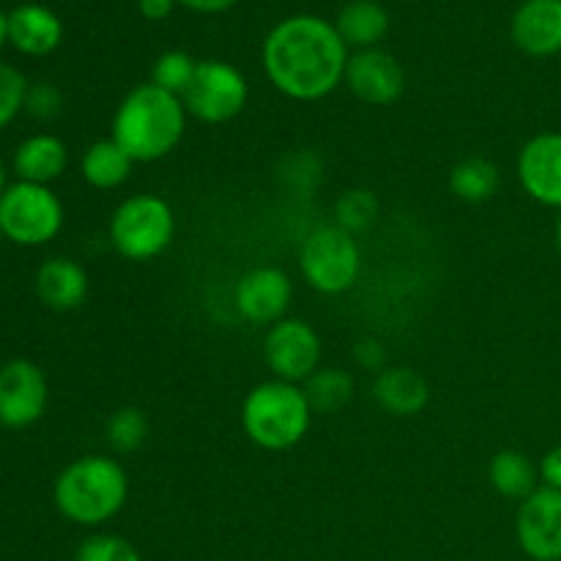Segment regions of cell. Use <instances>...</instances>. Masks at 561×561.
<instances>
[{
	"mask_svg": "<svg viewBox=\"0 0 561 561\" xmlns=\"http://www.w3.org/2000/svg\"><path fill=\"white\" fill-rule=\"evenodd\" d=\"M261 58L268 82L283 96L318 102L343 85L351 55L334 22L316 14H296L272 27Z\"/></svg>",
	"mask_w": 561,
	"mask_h": 561,
	"instance_id": "obj_1",
	"label": "cell"
},
{
	"mask_svg": "<svg viewBox=\"0 0 561 561\" xmlns=\"http://www.w3.org/2000/svg\"><path fill=\"white\" fill-rule=\"evenodd\" d=\"M186 121L190 113L181 96L162 91L153 82H142L118 102L110 137L129 153L135 164L159 162L184 140Z\"/></svg>",
	"mask_w": 561,
	"mask_h": 561,
	"instance_id": "obj_2",
	"label": "cell"
},
{
	"mask_svg": "<svg viewBox=\"0 0 561 561\" xmlns=\"http://www.w3.org/2000/svg\"><path fill=\"white\" fill-rule=\"evenodd\" d=\"M53 502L66 520L96 529L129 502V477L107 455H85L66 466L53 485Z\"/></svg>",
	"mask_w": 561,
	"mask_h": 561,
	"instance_id": "obj_3",
	"label": "cell"
},
{
	"mask_svg": "<svg viewBox=\"0 0 561 561\" xmlns=\"http://www.w3.org/2000/svg\"><path fill=\"white\" fill-rule=\"evenodd\" d=\"M312 416L316 411L305 389L279 378L252 387L241 403L244 436L266 453H285L305 442Z\"/></svg>",
	"mask_w": 561,
	"mask_h": 561,
	"instance_id": "obj_4",
	"label": "cell"
},
{
	"mask_svg": "<svg viewBox=\"0 0 561 561\" xmlns=\"http://www.w3.org/2000/svg\"><path fill=\"white\" fill-rule=\"evenodd\" d=\"M107 236L124 261L148 263L168 252L175 239V211L162 195L140 192L115 206Z\"/></svg>",
	"mask_w": 561,
	"mask_h": 561,
	"instance_id": "obj_5",
	"label": "cell"
},
{
	"mask_svg": "<svg viewBox=\"0 0 561 561\" xmlns=\"http://www.w3.org/2000/svg\"><path fill=\"white\" fill-rule=\"evenodd\" d=\"M299 268L305 283L318 294H348L362 274L359 241L337 225H321L301 241Z\"/></svg>",
	"mask_w": 561,
	"mask_h": 561,
	"instance_id": "obj_6",
	"label": "cell"
},
{
	"mask_svg": "<svg viewBox=\"0 0 561 561\" xmlns=\"http://www.w3.org/2000/svg\"><path fill=\"white\" fill-rule=\"evenodd\" d=\"M64 203L49 186L16 184L0 195V236L16 247H44L64 230Z\"/></svg>",
	"mask_w": 561,
	"mask_h": 561,
	"instance_id": "obj_7",
	"label": "cell"
},
{
	"mask_svg": "<svg viewBox=\"0 0 561 561\" xmlns=\"http://www.w3.org/2000/svg\"><path fill=\"white\" fill-rule=\"evenodd\" d=\"M190 118L219 126L239 118L250 102L247 77L228 60H197L195 77L181 96Z\"/></svg>",
	"mask_w": 561,
	"mask_h": 561,
	"instance_id": "obj_8",
	"label": "cell"
},
{
	"mask_svg": "<svg viewBox=\"0 0 561 561\" xmlns=\"http://www.w3.org/2000/svg\"><path fill=\"white\" fill-rule=\"evenodd\" d=\"M321 334L312 329V323L301 318H283L266 329L263 359L279 381L305 383L321 367Z\"/></svg>",
	"mask_w": 561,
	"mask_h": 561,
	"instance_id": "obj_9",
	"label": "cell"
},
{
	"mask_svg": "<svg viewBox=\"0 0 561 561\" xmlns=\"http://www.w3.org/2000/svg\"><path fill=\"white\" fill-rule=\"evenodd\" d=\"M49 403V383L31 359H11L0 367V425L9 431L36 425Z\"/></svg>",
	"mask_w": 561,
	"mask_h": 561,
	"instance_id": "obj_10",
	"label": "cell"
},
{
	"mask_svg": "<svg viewBox=\"0 0 561 561\" xmlns=\"http://www.w3.org/2000/svg\"><path fill=\"white\" fill-rule=\"evenodd\" d=\"M294 301V283L277 266H255L241 274L233 288V307L252 327H272L283 321Z\"/></svg>",
	"mask_w": 561,
	"mask_h": 561,
	"instance_id": "obj_11",
	"label": "cell"
},
{
	"mask_svg": "<svg viewBox=\"0 0 561 561\" xmlns=\"http://www.w3.org/2000/svg\"><path fill=\"white\" fill-rule=\"evenodd\" d=\"M515 537L531 561H561V493L537 488L524 499L515 518Z\"/></svg>",
	"mask_w": 561,
	"mask_h": 561,
	"instance_id": "obj_12",
	"label": "cell"
},
{
	"mask_svg": "<svg viewBox=\"0 0 561 561\" xmlns=\"http://www.w3.org/2000/svg\"><path fill=\"white\" fill-rule=\"evenodd\" d=\"M345 85L359 102L370 107H389L403 96L405 71L398 58L383 49H359L351 55L345 66Z\"/></svg>",
	"mask_w": 561,
	"mask_h": 561,
	"instance_id": "obj_13",
	"label": "cell"
},
{
	"mask_svg": "<svg viewBox=\"0 0 561 561\" xmlns=\"http://www.w3.org/2000/svg\"><path fill=\"white\" fill-rule=\"evenodd\" d=\"M518 181L531 201L561 211V131H542L520 148Z\"/></svg>",
	"mask_w": 561,
	"mask_h": 561,
	"instance_id": "obj_14",
	"label": "cell"
},
{
	"mask_svg": "<svg viewBox=\"0 0 561 561\" xmlns=\"http://www.w3.org/2000/svg\"><path fill=\"white\" fill-rule=\"evenodd\" d=\"M513 42L531 58H551L561 53V0H524L515 9Z\"/></svg>",
	"mask_w": 561,
	"mask_h": 561,
	"instance_id": "obj_15",
	"label": "cell"
},
{
	"mask_svg": "<svg viewBox=\"0 0 561 561\" xmlns=\"http://www.w3.org/2000/svg\"><path fill=\"white\" fill-rule=\"evenodd\" d=\"M9 42L22 55L44 58L64 42V22L53 9L42 3L16 5L9 14Z\"/></svg>",
	"mask_w": 561,
	"mask_h": 561,
	"instance_id": "obj_16",
	"label": "cell"
},
{
	"mask_svg": "<svg viewBox=\"0 0 561 561\" xmlns=\"http://www.w3.org/2000/svg\"><path fill=\"white\" fill-rule=\"evenodd\" d=\"M11 168H14L16 181L49 186L69 168V148L60 137L49 135V131H38V135L25 137L14 148Z\"/></svg>",
	"mask_w": 561,
	"mask_h": 561,
	"instance_id": "obj_17",
	"label": "cell"
},
{
	"mask_svg": "<svg viewBox=\"0 0 561 561\" xmlns=\"http://www.w3.org/2000/svg\"><path fill=\"white\" fill-rule=\"evenodd\" d=\"M36 296L55 312H71L85 305L88 274L71 257H49L36 272Z\"/></svg>",
	"mask_w": 561,
	"mask_h": 561,
	"instance_id": "obj_18",
	"label": "cell"
},
{
	"mask_svg": "<svg viewBox=\"0 0 561 561\" xmlns=\"http://www.w3.org/2000/svg\"><path fill=\"white\" fill-rule=\"evenodd\" d=\"M373 398L387 414L416 416L431 403V387L411 367H387L373 381Z\"/></svg>",
	"mask_w": 561,
	"mask_h": 561,
	"instance_id": "obj_19",
	"label": "cell"
},
{
	"mask_svg": "<svg viewBox=\"0 0 561 561\" xmlns=\"http://www.w3.org/2000/svg\"><path fill=\"white\" fill-rule=\"evenodd\" d=\"M334 27L345 47H356V53L376 49L389 33V14L378 0H351L340 9Z\"/></svg>",
	"mask_w": 561,
	"mask_h": 561,
	"instance_id": "obj_20",
	"label": "cell"
},
{
	"mask_svg": "<svg viewBox=\"0 0 561 561\" xmlns=\"http://www.w3.org/2000/svg\"><path fill=\"white\" fill-rule=\"evenodd\" d=\"M131 168H135V162L113 137L91 142L80 159L82 181L99 192L121 190L131 179Z\"/></svg>",
	"mask_w": 561,
	"mask_h": 561,
	"instance_id": "obj_21",
	"label": "cell"
},
{
	"mask_svg": "<svg viewBox=\"0 0 561 561\" xmlns=\"http://www.w3.org/2000/svg\"><path fill=\"white\" fill-rule=\"evenodd\" d=\"M488 480H491L493 491L504 499H515L524 502L537 491L540 482V466L531 463L529 455L518 453V449H502L491 458L488 466Z\"/></svg>",
	"mask_w": 561,
	"mask_h": 561,
	"instance_id": "obj_22",
	"label": "cell"
},
{
	"mask_svg": "<svg viewBox=\"0 0 561 561\" xmlns=\"http://www.w3.org/2000/svg\"><path fill=\"white\" fill-rule=\"evenodd\" d=\"M502 173L485 157H469L449 170V192L463 203H488L499 192Z\"/></svg>",
	"mask_w": 561,
	"mask_h": 561,
	"instance_id": "obj_23",
	"label": "cell"
},
{
	"mask_svg": "<svg viewBox=\"0 0 561 561\" xmlns=\"http://www.w3.org/2000/svg\"><path fill=\"white\" fill-rule=\"evenodd\" d=\"M301 389L316 414H337L354 398V376L343 367H318Z\"/></svg>",
	"mask_w": 561,
	"mask_h": 561,
	"instance_id": "obj_24",
	"label": "cell"
},
{
	"mask_svg": "<svg viewBox=\"0 0 561 561\" xmlns=\"http://www.w3.org/2000/svg\"><path fill=\"white\" fill-rule=\"evenodd\" d=\"M378 214H381V206H378L376 192L365 190V186L343 192L334 203V225L348 230L351 236L370 230L376 225Z\"/></svg>",
	"mask_w": 561,
	"mask_h": 561,
	"instance_id": "obj_25",
	"label": "cell"
},
{
	"mask_svg": "<svg viewBox=\"0 0 561 561\" xmlns=\"http://www.w3.org/2000/svg\"><path fill=\"white\" fill-rule=\"evenodd\" d=\"M104 438H107L113 453H137L148 438V416L140 409H135V405H124V409L110 414L107 425H104Z\"/></svg>",
	"mask_w": 561,
	"mask_h": 561,
	"instance_id": "obj_26",
	"label": "cell"
},
{
	"mask_svg": "<svg viewBox=\"0 0 561 561\" xmlns=\"http://www.w3.org/2000/svg\"><path fill=\"white\" fill-rule=\"evenodd\" d=\"M197 60L192 58L184 49H168L157 58L151 71V82L159 85L162 91L175 93V96H184V91L190 88L192 77H195Z\"/></svg>",
	"mask_w": 561,
	"mask_h": 561,
	"instance_id": "obj_27",
	"label": "cell"
},
{
	"mask_svg": "<svg viewBox=\"0 0 561 561\" xmlns=\"http://www.w3.org/2000/svg\"><path fill=\"white\" fill-rule=\"evenodd\" d=\"M75 561H142V557L135 542H129L126 537L99 531L77 546Z\"/></svg>",
	"mask_w": 561,
	"mask_h": 561,
	"instance_id": "obj_28",
	"label": "cell"
},
{
	"mask_svg": "<svg viewBox=\"0 0 561 561\" xmlns=\"http://www.w3.org/2000/svg\"><path fill=\"white\" fill-rule=\"evenodd\" d=\"M27 80L20 69L11 64H0V131L25 110Z\"/></svg>",
	"mask_w": 561,
	"mask_h": 561,
	"instance_id": "obj_29",
	"label": "cell"
},
{
	"mask_svg": "<svg viewBox=\"0 0 561 561\" xmlns=\"http://www.w3.org/2000/svg\"><path fill=\"white\" fill-rule=\"evenodd\" d=\"M25 113L36 121H53L64 113V93L53 82H33L25 96Z\"/></svg>",
	"mask_w": 561,
	"mask_h": 561,
	"instance_id": "obj_30",
	"label": "cell"
},
{
	"mask_svg": "<svg viewBox=\"0 0 561 561\" xmlns=\"http://www.w3.org/2000/svg\"><path fill=\"white\" fill-rule=\"evenodd\" d=\"M354 359L356 365L373 370L378 376L381 370H387V348H383L381 340L376 337H362L354 343Z\"/></svg>",
	"mask_w": 561,
	"mask_h": 561,
	"instance_id": "obj_31",
	"label": "cell"
},
{
	"mask_svg": "<svg viewBox=\"0 0 561 561\" xmlns=\"http://www.w3.org/2000/svg\"><path fill=\"white\" fill-rule=\"evenodd\" d=\"M540 480L542 488H551V491L561 493V444L540 460Z\"/></svg>",
	"mask_w": 561,
	"mask_h": 561,
	"instance_id": "obj_32",
	"label": "cell"
},
{
	"mask_svg": "<svg viewBox=\"0 0 561 561\" xmlns=\"http://www.w3.org/2000/svg\"><path fill=\"white\" fill-rule=\"evenodd\" d=\"M175 5H179L175 0H137V9H140V14L151 22L168 20V16L173 14Z\"/></svg>",
	"mask_w": 561,
	"mask_h": 561,
	"instance_id": "obj_33",
	"label": "cell"
},
{
	"mask_svg": "<svg viewBox=\"0 0 561 561\" xmlns=\"http://www.w3.org/2000/svg\"><path fill=\"white\" fill-rule=\"evenodd\" d=\"M184 9L197 11V14H222V11L233 9L239 0H175Z\"/></svg>",
	"mask_w": 561,
	"mask_h": 561,
	"instance_id": "obj_34",
	"label": "cell"
},
{
	"mask_svg": "<svg viewBox=\"0 0 561 561\" xmlns=\"http://www.w3.org/2000/svg\"><path fill=\"white\" fill-rule=\"evenodd\" d=\"M5 42H9V14L0 11V49H3Z\"/></svg>",
	"mask_w": 561,
	"mask_h": 561,
	"instance_id": "obj_35",
	"label": "cell"
},
{
	"mask_svg": "<svg viewBox=\"0 0 561 561\" xmlns=\"http://www.w3.org/2000/svg\"><path fill=\"white\" fill-rule=\"evenodd\" d=\"M5 186H9L5 184V164H3V159H0V195L5 192Z\"/></svg>",
	"mask_w": 561,
	"mask_h": 561,
	"instance_id": "obj_36",
	"label": "cell"
},
{
	"mask_svg": "<svg viewBox=\"0 0 561 561\" xmlns=\"http://www.w3.org/2000/svg\"><path fill=\"white\" fill-rule=\"evenodd\" d=\"M557 247H559V252H561V214H559V219H557Z\"/></svg>",
	"mask_w": 561,
	"mask_h": 561,
	"instance_id": "obj_37",
	"label": "cell"
}]
</instances>
